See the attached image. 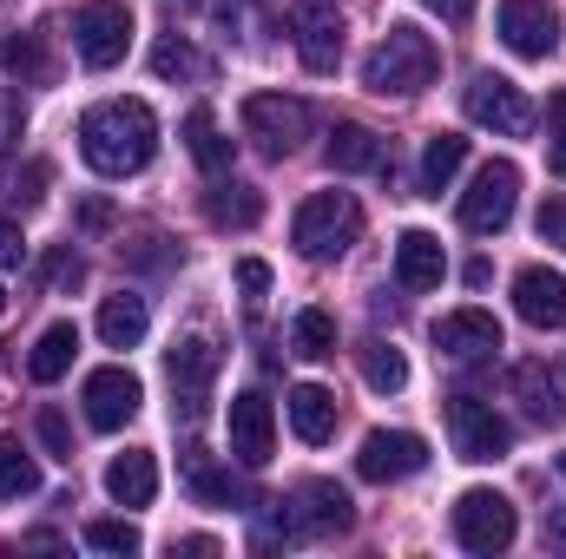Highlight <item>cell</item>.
<instances>
[{"label": "cell", "mask_w": 566, "mask_h": 559, "mask_svg": "<svg viewBox=\"0 0 566 559\" xmlns=\"http://www.w3.org/2000/svg\"><path fill=\"white\" fill-rule=\"evenodd\" d=\"M80 151L99 178H133L151 165L158 151V119L145 99H99L86 119H80Z\"/></svg>", "instance_id": "6da1fadb"}, {"label": "cell", "mask_w": 566, "mask_h": 559, "mask_svg": "<svg viewBox=\"0 0 566 559\" xmlns=\"http://www.w3.org/2000/svg\"><path fill=\"white\" fill-rule=\"evenodd\" d=\"M434 73H441V46L428 40L422 27H389L382 40H376V53L363 60V86L369 93H396V99H416L422 86H434Z\"/></svg>", "instance_id": "7a4b0ae2"}, {"label": "cell", "mask_w": 566, "mask_h": 559, "mask_svg": "<svg viewBox=\"0 0 566 559\" xmlns=\"http://www.w3.org/2000/svg\"><path fill=\"white\" fill-rule=\"evenodd\" d=\"M290 238H296V251H303L310 264H336V257L363 238V204H356L349 191H316V198L296 204Z\"/></svg>", "instance_id": "3957f363"}, {"label": "cell", "mask_w": 566, "mask_h": 559, "mask_svg": "<svg viewBox=\"0 0 566 559\" xmlns=\"http://www.w3.org/2000/svg\"><path fill=\"white\" fill-rule=\"evenodd\" d=\"M514 534H521V520H514V500L507 494H494V487H468L461 500H454V540H461V553H507L514 547Z\"/></svg>", "instance_id": "277c9868"}, {"label": "cell", "mask_w": 566, "mask_h": 559, "mask_svg": "<svg viewBox=\"0 0 566 559\" xmlns=\"http://www.w3.org/2000/svg\"><path fill=\"white\" fill-rule=\"evenodd\" d=\"M514 204H521V165H514V158H488V165L474 171V184L461 191V231L494 238V231H507Z\"/></svg>", "instance_id": "5b68a950"}, {"label": "cell", "mask_w": 566, "mask_h": 559, "mask_svg": "<svg viewBox=\"0 0 566 559\" xmlns=\"http://www.w3.org/2000/svg\"><path fill=\"white\" fill-rule=\"evenodd\" d=\"M310 126H316L310 106L290 99V93H251V99H244V139H258L264 158H290V151H303Z\"/></svg>", "instance_id": "8992f818"}, {"label": "cell", "mask_w": 566, "mask_h": 559, "mask_svg": "<svg viewBox=\"0 0 566 559\" xmlns=\"http://www.w3.org/2000/svg\"><path fill=\"white\" fill-rule=\"evenodd\" d=\"M73 46H80V60L93 73H113L126 60V46H133V7L126 0H86L73 13Z\"/></svg>", "instance_id": "52a82bcc"}, {"label": "cell", "mask_w": 566, "mask_h": 559, "mask_svg": "<svg viewBox=\"0 0 566 559\" xmlns=\"http://www.w3.org/2000/svg\"><path fill=\"white\" fill-rule=\"evenodd\" d=\"M218 342L211 336H178L171 342V356H165V369H171V415L178 421H198L205 415V402H211V382H218Z\"/></svg>", "instance_id": "ba28073f"}, {"label": "cell", "mask_w": 566, "mask_h": 559, "mask_svg": "<svg viewBox=\"0 0 566 559\" xmlns=\"http://www.w3.org/2000/svg\"><path fill=\"white\" fill-rule=\"evenodd\" d=\"M277 520L290 527V540H323V534H349L356 500L336 481H303L290 500H277Z\"/></svg>", "instance_id": "9c48e42d"}, {"label": "cell", "mask_w": 566, "mask_h": 559, "mask_svg": "<svg viewBox=\"0 0 566 559\" xmlns=\"http://www.w3.org/2000/svg\"><path fill=\"white\" fill-rule=\"evenodd\" d=\"M461 106H468L474 126H488V133H501V139H527V133H534V99H527L514 80H501V73H474L468 93H461Z\"/></svg>", "instance_id": "30bf717a"}, {"label": "cell", "mask_w": 566, "mask_h": 559, "mask_svg": "<svg viewBox=\"0 0 566 559\" xmlns=\"http://www.w3.org/2000/svg\"><path fill=\"white\" fill-rule=\"evenodd\" d=\"M448 434H454L461 461H501L514 447V428L494 415L488 402H474V395H448Z\"/></svg>", "instance_id": "8fae6325"}, {"label": "cell", "mask_w": 566, "mask_h": 559, "mask_svg": "<svg viewBox=\"0 0 566 559\" xmlns=\"http://www.w3.org/2000/svg\"><path fill=\"white\" fill-rule=\"evenodd\" d=\"M422 467H428L422 434H409V428H376V434H363V454H356V474H363V481L389 487V481H409V474H422Z\"/></svg>", "instance_id": "7c38bea8"}, {"label": "cell", "mask_w": 566, "mask_h": 559, "mask_svg": "<svg viewBox=\"0 0 566 559\" xmlns=\"http://www.w3.org/2000/svg\"><path fill=\"white\" fill-rule=\"evenodd\" d=\"M501 40L521 60H554L560 53V13L547 0H501Z\"/></svg>", "instance_id": "4fadbf2b"}, {"label": "cell", "mask_w": 566, "mask_h": 559, "mask_svg": "<svg viewBox=\"0 0 566 559\" xmlns=\"http://www.w3.org/2000/svg\"><path fill=\"white\" fill-rule=\"evenodd\" d=\"M80 402H86V421H93V428H106V434H113V428H126V421L139 415L145 389H139V376H133V369L106 362V369H93V376H86Z\"/></svg>", "instance_id": "5bb4252c"}, {"label": "cell", "mask_w": 566, "mask_h": 559, "mask_svg": "<svg viewBox=\"0 0 566 559\" xmlns=\"http://www.w3.org/2000/svg\"><path fill=\"white\" fill-rule=\"evenodd\" d=\"M290 27H296L303 66L310 73H336V60H343V13H336V0H296Z\"/></svg>", "instance_id": "9a60e30c"}, {"label": "cell", "mask_w": 566, "mask_h": 559, "mask_svg": "<svg viewBox=\"0 0 566 559\" xmlns=\"http://www.w3.org/2000/svg\"><path fill=\"white\" fill-rule=\"evenodd\" d=\"M271 447H277V409H271V395H258V389L231 395V461L238 467H264Z\"/></svg>", "instance_id": "2e32d148"}, {"label": "cell", "mask_w": 566, "mask_h": 559, "mask_svg": "<svg viewBox=\"0 0 566 559\" xmlns=\"http://www.w3.org/2000/svg\"><path fill=\"white\" fill-rule=\"evenodd\" d=\"M434 349H441L448 362H481V356L501 349V323H494L488 309H448V316L434 323Z\"/></svg>", "instance_id": "e0dca14e"}, {"label": "cell", "mask_w": 566, "mask_h": 559, "mask_svg": "<svg viewBox=\"0 0 566 559\" xmlns=\"http://www.w3.org/2000/svg\"><path fill=\"white\" fill-rule=\"evenodd\" d=\"M514 395L527 402V415L534 421L560 428L566 421V362H547V356L521 362V369H514Z\"/></svg>", "instance_id": "ac0fdd59"}, {"label": "cell", "mask_w": 566, "mask_h": 559, "mask_svg": "<svg viewBox=\"0 0 566 559\" xmlns=\"http://www.w3.org/2000/svg\"><path fill=\"white\" fill-rule=\"evenodd\" d=\"M514 309H521V323H534V329H560L566 323V277L547 271V264H527V271L514 277Z\"/></svg>", "instance_id": "d6986e66"}, {"label": "cell", "mask_w": 566, "mask_h": 559, "mask_svg": "<svg viewBox=\"0 0 566 559\" xmlns=\"http://www.w3.org/2000/svg\"><path fill=\"white\" fill-rule=\"evenodd\" d=\"M283 415H290V434L303 441V447H323L329 434H336V395L323 389V382H296L290 389V402H283Z\"/></svg>", "instance_id": "ffe728a7"}, {"label": "cell", "mask_w": 566, "mask_h": 559, "mask_svg": "<svg viewBox=\"0 0 566 559\" xmlns=\"http://www.w3.org/2000/svg\"><path fill=\"white\" fill-rule=\"evenodd\" d=\"M441 277H448L441 238L434 231H402V244H396V283L402 289H441Z\"/></svg>", "instance_id": "44dd1931"}, {"label": "cell", "mask_w": 566, "mask_h": 559, "mask_svg": "<svg viewBox=\"0 0 566 559\" xmlns=\"http://www.w3.org/2000/svg\"><path fill=\"white\" fill-rule=\"evenodd\" d=\"M106 494H113L119 507H151V494H158V461H151L145 447L113 454V467H106Z\"/></svg>", "instance_id": "7402d4cb"}, {"label": "cell", "mask_w": 566, "mask_h": 559, "mask_svg": "<svg viewBox=\"0 0 566 559\" xmlns=\"http://www.w3.org/2000/svg\"><path fill=\"white\" fill-rule=\"evenodd\" d=\"M145 329H151V316H145V296L119 289V296H106V303H99V336H106V349H139Z\"/></svg>", "instance_id": "603a6c76"}, {"label": "cell", "mask_w": 566, "mask_h": 559, "mask_svg": "<svg viewBox=\"0 0 566 559\" xmlns=\"http://www.w3.org/2000/svg\"><path fill=\"white\" fill-rule=\"evenodd\" d=\"M0 66H7L20 86H46V80H53L46 33H40V27H33V33H7V40H0Z\"/></svg>", "instance_id": "cb8c5ba5"}, {"label": "cell", "mask_w": 566, "mask_h": 559, "mask_svg": "<svg viewBox=\"0 0 566 559\" xmlns=\"http://www.w3.org/2000/svg\"><path fill=\"white\" fill-rule=\"evenodd\" d=\"M73 356H80V329H73V323H53V329H40V342H33V356H27V376H33V382H60V376L73 369Z\"/></svg>", "instance_id": "d4e9b609"}, {"label": "cell", "mask_w": 566, "mask_h": 559, "mask_svg": "<svg viewBox=\"0 0 566 559\" xmlns=\"http://www.w3.org/2000/svg\"><path fill=\"white\" fill-rule=\"evenodd\" d=\"M185 145H191V158H198L205 178H224V171H231V139H224V126H218L205 106L185 113Z\"/></svg>", "instance_id": "484cf974"}, {"label": "cell", "mask_w": 566, "mask_h": 559, "mask_svg": "<svg viewBox=\"0 0 566 559\" xmlns=\"http://www.w3.org/2000/svg\"><path fill=\"white\" fill-rule=\"evenodd\" d=\"M205 218H211L218 231H251V224L264 218V198H258L251 184H218V191L205 198Z\"/></svg>", "instance_id": "4316f807"}, {"label": "cell", "mask_w": 566, "mask_h": 559, "mask_svg": "<svg viewBox=\"0 0 566 559\" xmlns=\"http://www.w3.org/2000/svg\"><path fill=\"white\" fill-rule=\"evenodd\" d=\"M151 73H158V80H211V60H205L185 33H165V40L151 46Z\"/></svg>", "instance_id": "83f0119b"}, {"label": "cell", "mask_w": 566, "mask_h": 559, "mask_svg": "<svg viewBox=\"0 0 566 559\" xmlns=\"http://www.w3.org/2000/svg\"><path fill=\"white\" fill-rule=\"evenodd\" d=\"M468 165V139H454V133H434L422 151V191L428 198H441L448 184H454V171Z\"/></svg>", "instance_id": "f1b7e54d"}, {"label": "cell", "mask_w": 566, "mask_h": 559, "mask_svg": "<svg viewBox=\"0 0 566 559\" xmlns=\"http://www.w3.org/2000/svg\"><path fill=\"white\" fill-rule=\"evenodd\" d=\"M329 165L336 171H376L382 165V139L369 126H336L329 133Z\"/></svg>", "instance_id": "f546056e"}, {"label": "cell", "mask_w": 566, "mask_h": 559, "mask_svg": "<svg viewBox=\"0 0 566 559\" xmlns=\"http://www.w3.org/2000/svg\"><path fill=\"white\" fill-rule=\"evenodd\" d=\"M27 494H40V461L7 434L0 441V500H27Z\"/></svg>", "instance_id": "4dcf8cb0"}, {"label": "cell", "mask_w": 566, "mask_h": 559, "mask_svg": "<svg viewBox=\"0 0 566 559\" xmlns=\"http://www.w3.org/2000/svg\"><path fill=\"white\" fill-rule=\"evenodd\" d=\"M363 382H369L376 395H402V389H409V362H402V349L369 342V349H363Z\"/></svg>", "instance_id": "1f68e13d"}, {"label": "cell", "mask_w": 566, "mask_h": 559, "mask_svg": "<svg viewBox=\"0 0 566 559\" xmlns=\"http://www.w3.org/2000/svg\"><path fill=\"white\" fill-rule=\"evenodd\" d=\"M290 342H296V356H310V362L336 356V316H329V309H303V316L290 323Z\"/></svg>", "instance_id": "d6a6232c"}, {"label": "cell", "mask_w": 566, "mask_h": 559, "mask_svg": "<svg viewBox=\"0 0 566 559\" xmlns=\"http://www.w3.org/2000/svg\"><path fill=\"white\" fill-rule=\"evenodd\" d=\"M86 547H93V553L133 559L145 540H139V527H133V520H86Z\"/></svg>", "instance_id": "836d02e7"}, {"label": "cell", "mask_w": 566, "mask_h": 559, "mask_svg": "<svg viewBox=\"0 0 566 559\" xmlns=\"http://www.w3.org/2000/svg\"><path fill=\"white\" fill-rule=\"evenodd\" d=\"M46 178H53V171H46L40 158H33L27 171H7V178H0V204H20V211H33V204L46 198Z\"/></svg>", "instance_id": "e575fe53"}, {"label": "cell", "mask_w": 566, "mask_h": 559, "mask_svg": "<svg viewBox=\"0 0 566 559\" xmlns=\"http://www.w3.org/2000/svg\"><path fill=\"white\" fill-rule=\"evenodd\" d=\"M40 277H46L53 296H66V289H80V283H86V257H80L73 244H53V251H46V264H40Z\"/></svg>", "instance_id": "d590c367"}, {"label": "cell", "mask_w": 566, "mask_h": 559, "mask_svg": "<svg viewBox=\"0 0 566 559\" xmlns=\"http://www.w3.org/2000/svg\"><path fill=\"white\" fill-rule=\"evenodd\" d=\"M33 434H40V447H46L53 461H66V467H73V421L60 415V409H40Z\"/></svg>", "instance_id": "8d00e7d4"}, {"label": "cell", "mask_w": 566, "mask_h": 559, "mask_svg": "<svg viewBox=\"0 0 566 559\" xmlns=\"http://www.w3.org/2000/svg\"><path fill=\"white\" fill-rule=\"evenodd\" d=\"M547 171L566 178V93H554V106H547Z\"/></svg>", "instance_id": "74e56055"}, {"label": "cell", "mask_w": 566, "mask_h": 559, "mask_svg": "<svg viewBox=\"0 0 566 559\" xmlns=\"http://www.w3.org/2000/svg\"><path fill=\"white\" fill-rule=\"evenodd\" d=\"M20 133H27V106H20V93H13V86H0V151L20 139Z\"/></svg>", "instance_id": "f35d334b"}, {"label": "cell", "mask_w": 566, "mask_h": 559, "mask_svg": "<svg viewBox=\"0 0 566 559\" xmlns=\"http://www.w3.org/2000/svg\"><path fill=\"white\" fill-rule=\"evenodd\" d=\"M20 257H27V238H20V224L0 211V271H13Z\"/></svg>", "instance_id": "ab89813d"}, {"label": "cell", "mask_w": 566, "mask_h": 559, "mask_svg": "<svg viewBox=\"0 0 566 559\" xmlns=\"http://www.w3.org/2000/svg\"><path fill=\"white\" fill-rule=\"evenodd\" d=\"M238 289H244V296L258 303V296L271 289V264H258V257H244V264H238Z\"/></svg>", "instance_id": "60d3db41"}, {"label": "cell", "mask_w": 566, "mask_h": 559, "mask_svg": "<svg viewBox=\"0 0 566 559\" xmlns=\"http://www.w3.org/2000/svg\"><path fill=\"white\" fill-rule=\"evenodd\" d=\"M73 218H80V231H113V204H106V198H86Z\"/></svg>", "instance_id": "b9f144b4"}, {"label": "cell", "mask_w": 566, "mask_h": 559, "mask_svg": "<svg viewBox=\"0 0 566 559\" xmlns=\"http://www.w3.org/2000/svg\"><path fill=\"white\" fill-rule=\"evenodd\" d=\"M428 13H441V20H468L474 13V0H422Z\"/></svg>", "instance_id": "7bdbcfd3"}, {"label": "cell", "mask_w": 566, "mask_h": 559, "mask_svg": "<svg viewBox=\"0 0 566 559\" xmlns=\"http://www.w3.org/2000/svg\"><path fill=\"white\" fill-rule=\"evenodd\" d=\"M541 238H566V211L560 204H541Z\"/></svg>", "instance_id": "ee69618b"}, {"label": "cell", "mask_w": 566, "mask_h": 559, "mask_svg": "<svg viewBox=\"0 0 566 559\" xmlns=\"http://www.w3.org/2000/svg\"><path fill=\"white\" fill-rule=\"evenodd\" d=\"M547 540H554V547H566V514H554V520H547Z\"/></svg>", "instance_id": "f6af8a7d"}, {"label": "cell", "mask_w": 566, "mask_h": 559, "mask_svg": "<svg viewBox=\"0 0 566 559\" xmlns=\"http://www.w3.org/2000/svg\"><path fill=\"white\" fill-rule=\"evenodd\" d=\"M171 7H205V0H171Z\"/></svg>", "instance_id": "bcb514c9"}, {"label": "cell", "mask_w": 566, "mask_h": 559, "mask_svg": "<svg viewBox=\"0 0 566 559\" xmlns=\"http://www.w3.org/2000/svg\"><path fill=\"white\" fill-rule=\"evenodd\" d=\"M0 309H7V289H0Z\"/></svg>", "instance_id": "7dc6e473"}, {"label": "cell", "mask_w": 566, "mask_h": 559, "mask_svg": "<svg viewBox=\"0 0 566 559\" xmlns=\"http://www.w3.org/2000/svg\"><path fill=\"white\" fill-rule=\"evenodd\" d=\"M560 474H566V454H560Z\"/></svg>", "instance_id": "c3c4849f"}]
</instances>
